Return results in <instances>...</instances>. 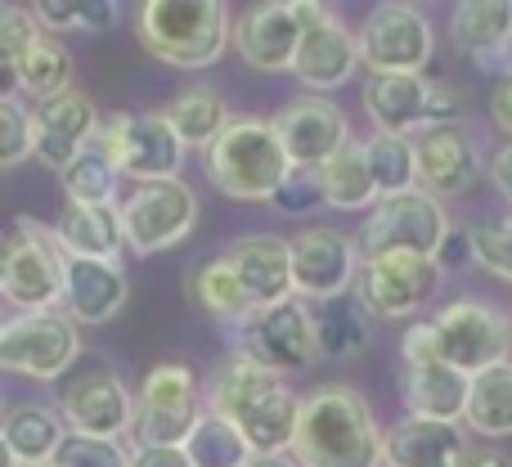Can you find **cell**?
I'll list each match as a JSON object with an SVG mask.
<instances>
[{"label": "cell", "mask_w": 512, "mask_h": 467, "mask_svg": "<svg viewBox=\"0 0 512 467\" xmlns=\"http://www.w3.org/2000/svg\"><path fill=\"white\" fill-rule=\"evenodd\" d=\"M468 391H472L468 373L450 369V364H441V360L405 364V409H409V418H423V423H459L463 427Z\"/></svg>", "instance_id": "484cf974"}, {"label": "cell", "mask_w": 512, "mask_h": 467, "mask_svg": "<svg viewBox=\"0 0 512 467\" xmlns=\"http://www.w3.org/2000/svg\"><path fill=\"white\" fill-rule=\"evenodd\" d=\"M189 297H194L212 319H221V324H239V319L252 315V301H248V292H243L234 265L225 261V252L207 256V261L189 274Z\"/></svg>", "instance_id": "836d02e7"}, {"label": "cell", "mask_w": 512, "mask_h": 467, "mask_svg": "<svg viewBox=\"0 0 512 467\" xmlns=\"http://www.w3.org/2000/svg\"><path fill=\"white\" fill-rule=\"evenodd\" d=\"M468 436L459 423L400 418L382 436V467H468Z\"/></svg>", "instance_id": "cb8c5ba5"}, {"label": "cell", "mask_w": 512, "mask_h": 467, "mask_svg": "<svg viewBox=\"0 0 512 467\" xmlns=\"http://www.w3.org/2000/svg\"><path fill=\"white\" fill-rule=\"evenodd\" d=\"M490 122H495L499 131L508 135V144H512V77L495 81V90H490Z\"/></svg>", "instance_id": "c3c4849f"}, {"label": "cell", "mask_w": 512, "mask_h": 467, "mask_svg": "<svg viewBox=\"0 0 512 467\" xmlns=\"http://www.w3.org/2000/svg\"><path fill=\"white\" fill-rule=\"evenodd\" d=\"M310 324H315V351L319 360H355L369 342L364 333V315L346 301H324L319 310H310Z\"/></svg>", "instance_id": "d590c367"}, {"label": "cell", "mask_w": 512, "mask_h": 467, "mask_svg": "<svg viewBox=\"0 0 512 467\" xmlns=\"http://www.w3.org/2000/svg\"><path fill=\"white\" fill-rule=\"evenodd\" d=\"M162 117L171 122V131H176V140L185 144V149H207V144L225 131L230 108L221 104V95H216L212 86H194V90H180V95L162 108Z\"/></svg>", "instance_id": "1f68e13d"}, {"label": "cell", "mask_w": 512, "mask_h": 467, "mask_svg": "<svg viewBox=\"0 0 512 467\" xmlns=\"http://www.w3.org/2000/svg\"><path fill=\"white\" fill-rule=\"evenodd\" d=\"M131 297L122 261H81V256H63V315L77 328H99L117 315Z\"/></svg>", "instance_id": "44dd1931"}, {"label": "cell", "mask_w": 512, "mask_h": 467, "mask_svg": "<svg viewBox=\"0 0 512 467\" xmlns=\"http://www.w3.org/2000/svg\"><path fill=\"white\" fill-rule=\"evenodd\" d=\"M468 238H472V265L512 283V212L472 225Z\"/></svg>", "instance_id": "ab89813d"}, {"label": "cell", "mask_w": 512, "mask_h": 467, "mask_svg": "<svg viewBox=\"0 0 512 467\" xmlns=\"http://www.w3.org/2000/svg\"><path fill=\"white\" fill-rule=\"evenodd\" d=\"M441 288V270L432 256H378L360 265V306L378 319H409Z\"/></svg>", "instance_id": "e0dca14e"}, {"label": "cell", "mask_w": 512, "mask_h": 467, "mask_svg": "<svg viewBox=\"0 0 512 467\" xmlns=\"http://www.w3.org/2000/svg\"><path fill=\"white\" fill-rule=\"evenodd\" d=\"M355 41H360V63L369 72H414V77H423L436 45L427 14L418 5H400V0L373 9L355 32Z\"/></svg>", "instance_id": "5bb4252c"}, {"label": "cell", "mask_w": 512, "mask_h": 467, "mask_svg": "<svg viewBox=\"0 0 512 467\" xmlns=\"http://www.w3.org/2000/svg\"><path fill=\"white\" fill-rule=\"evenodd\" d=\"M45 467H50V463H45Z\"/></svg>", "instance_id": "11a10c76"}, {"label": "cell", "mask_w": 512, "mask_h": 467, "mask_svg": "<svg viewBox=\"0 0 512 467\" xmlns=\"http://www.w3.org/2000/svg\"><path fill=\"white\" fill-rule=\"evenodd\" d=\"M99 117L95 99L86 90H63V95L45 99V104L32 108V158L50 171H63L99 140Z\"/></svg>", "instance_id": "ac0fdd59"}, {"label": "cell", "mask_w": 512, "mask_h": 467, "mask_svg": "<svg viewBox=\"0 0 512 467\" xmlns=\"http://www.w3.org/2000/svg\"><path fill=\"white\" fill-rule=\"evenodd\" d=\"M450 230L454 225L445 207L423 189H409V194L373 203L355 247H360V261H378V256H432L436 261Z\"/></svg>", "instance_id": "52a82bcc"}, {"label": "cell", "mask_w": 512, "mask_h": 467, "mask_svg": "<svg viewBox=\"0 0 512 467\" xmlns=\"http://www.w3.org/2000/svg\"><path fill=\"white\" fill-rule=\"evenodd\" d=\"M203 418V391H198V373L189 364L162 360L149 369L140 396H135V445H185L189 432Z\"/></svg>", "instance_id": "9c48e42d"}, {"label": "cell", "mask_w": 512, "mask_h": 467, "mask_svg": "<svg viewBox=\"0 0 512 467\" xmlns=\"http://www.w3.org/2000/svg\"><path fill=\"white\" fill-rule=\"evenodd\" d=\"M0 418H5V396H0Z\"/></svg>", "instance_id": "db71d44e"}, {"label": "cell", "mask_w": 512, "mask_h": 467, "mask_svg": "<svg viewBox=\"0 0 512 467\" xmlns=\"http://www.w3.org/2000/svg\"><path fill=\"white\" fill-rule=\"evenodd\" d=\"M234 342H239V355L256 360L270 373H297L310 369L319 360L315 351V324H310V306L301 297L279 301V306L252 310L248 319L234 324Z\"/></svg>", "instance_id": "7c38bea8"}, {"label": "cell", "mask_w": 512, "mask_h": 467, "mask_svg": "<svg viewBox=\"0 0 512 467\" xmlns=\"http://www.w3.org/2000/svg\"><path fill=\"white\" fill-rule=\"evenodd\" d=\"M32 158V108L14 95H0V167H18Z\"/></svg>", "instance_id": "b9f144b4"}, {"label": "cell", "mask_w": 512, "mask_h": 467, "mask_svg": "<svg viewBox=\"0 0 512 467\" xmlns=\"http://www.w3.org/2000/svg\"><path fill=\"white\" fill-rule=\"evenodd\" d=\"M0 467H18L14 450H9V441H5V432H0Z\"/></svg>", "instance_id": "f5cc1de1"}, {"label": "cell", "mask_w": 512, "mask_h": 467, "mask_svg": "<svg viewBox=\"0 0 512 467\" xmlns=\"http://www.w3.org/2000/svg\"><path fill=\"white\" fill-rule=\"evenodd\" d=\"M0 328H5V324H0Z\"/></svg>", "instance_id": "9f6ffc18"}, {"label": "cell", "mask_w": 512, "mask_h": 467, "mask_svg": "<svg viewBox=\"0 0 512 467\" xmlns=\"http://www.w3.org/2000/svg\"><path fill=\"white\" fill-rule=\"evenodd\" d=\"M0 432H5V441H9V450H14L18 467H45V463H54V454H59L68 427H63V418L54 414V409L32 405V400H27V405L5 409Z\"/></svg>", "instance_id": "f1b7e54d"}, {"label": "cell", "mask_w": 512, "mask_h": 467, "mask_svg": "<svg viewBox=\"0 0 512 467\" xmlns=\"http://www.w3.org/2000/svg\"><path fill=\"white\" fill-rule=\"evenodd\" d=\"M203 171L212 189L234 203H274L283 180L292 176L270 117H230L225 131L203 149Z\"/></svg>", "instance_id": "3957f363"}, {"label": "cell", "mask_w": 512, "mask_h": 467, "mask_svg": "<svg viewBox=\"0 0 512 467\" xmlns=\"http://www.w3.org/2000/svg\"><path fill=\"white\" fill-rule=\"evenodd\" d=\"M432 81L414 72H373L364 81V113L378 126V135L427 131V104H432Z\"/></svg>", "instance_id": "d4e9b609"}, {"label": "cell", "mask_w": 512, "mask_h": 467, "mask_svg": "<svg viewBox=\"0 0 512 467\" xmlns=\"http://www.w3.org/2000/svg\"><path fill=\"white\" fill-rule=\"evenodd\" d=\"M36 18H32V9H23V5H0V68H9L14 72L18 68V59L27 54V45L36 41Z\"/></svg>", "instance_id": "7bdbcfd3"}, {"label": "cell", "mask_w": 512, "mask_h": 467, "mask_svg": "<svg viewBox=\"0 0 512 467\" xmlns=\"http://www.w3.org/2000/svg\"><path fill=\"white\" fill-rule=\"evenodd\" d=\"M364 158H369L378 198H396V194H409V189H418L414 140H405V135H378V131H373L369 140H364Z\"/></svg>", "instance_id": "e575fe53"}, {"label": "cell", "mask_w": 512, "mask_h": 467, "mask_svg": "<svg viewBox=\"0 0 512 467\" xmlns=\"http://www.w3.org/2000/svg\"><path fill=\"white\" fill-rule=\"evenodd\" d=\"M490 180H495V189H499V198L512 207V144H504V149L490 158Z\"/></svg>", "instance_id": "681fc988"}, {"label": "cell", "mask_w": 512, "mask_h": 467, "mask_svg": "<svg viewBox=\"0 0 512 467\" xmlns=\"http://www.w3.org/2000/svg\"><path fill=\"white\" fill-rule=\"evenodd\" d=\"M54 243L63 256H81V261H122V216L117 207H81L68 203L54 221Z\"/></svg>", "instance_id": "4316f807"}, {"label": "cell", "mask_w": 512, "mask_h": 467, "mask_svg": "<svg viewBox=\"0 0 512 467\" xmlns=\"http://www.w3.org/2000/svg\"><path fill=\"white\" fill-rule=\"evenodd\" d=\"M292 459L301 467H382V432L351 387H319L301 400Z\"/></svg>", "instance_id": "7a4b0ae2"}, {"label": "cell", "mask_w": 512, "mask_h": 467, "mask_svg": "<svg viewBox=\"0 0 512 467\" xmlns=\"http://www.w3.org/2000/svg\"><path fill=\"white\" fill-rule=\"evenodd\" d=\"M63 297V252L50 230L36 221H18L0 234V301L18 315H45Z\"/></svg>", "instance_id": "8992f818"}, {"label": "cell", "mask_w": 512, "mask_h": 467, "mask_svg": "<svg viewBox=\"0 0 512 467\" xmlns=\"http://www.w3.org/2000/svg\"><path fill=\"white\" fill-rule=\"evenodd\" d=\"M432 333H436V360L450 364V369L477 373L495 369V364L512 360V324L499 315L490 301H477V297H459L450 301L445 310L432 315Z\"/></svg>", "instance_id": "ba28073f"}, {"label": "cell", "mask_w": 512, "mask_h": 467, "mask_svg": "<svg viewBox=\"0 0 512 467\" xmlns=\"http://www.w3.org/2000/svg\"><path fill=\"white\" fill-rule=\"evenodd\" d=\"M468 467H512V459L499 450H477V454H468Z\"/></svg>", "instance_id": "f907efd6"}, {"label": "cell", "mask_w": 512, "mask_h": 467, "mask_svg": "<svg viewBox=\"0 0 512 467\" xmlns=\"http://www.w3.org/2000/svg\"><path fill=\"white\" fill-rule=\"evenodd\" d=\"M274 212L279 216H306L315 212V207H324V194H319V176L315 171H292L288 180H283V189L274 194Z\"/></svg>", "instance_id": "ee69618b"}, {"label": "cell", "mask_w": 512, "mask_h": 467, "mask_svg": "<svg viewBox=\"0 0 512 467\" xmlns=\"http://www.w3.org/2000/svg\"><path fill=\"white\" fill-rule=\"evenodd\" d=\"M225 261L234 265L243 292H248L252 310L279 306L292 301V243L279 234H252L225 252Z\"/></svg>", "instance_id": "603a6c76"}, {"label": "cell", "mask_w": 512, "mask_h": 467, "mask_svg": "<svg viewBox=\"0 0 512 467\" xmlns=\"http://www.w3.org/2000/svg\"><path fill=\"white\" fill-rule=\"evenodd\" d=\"M14 81L36 99V104H45V99L72 90V54H68V45H63L59 36H50V32H36V41L27 45V54L18 59Z\"/></svg>", "instance_id": "d6a6232c"}, {"label": "cell", "mask_w": 512, "mask_h": 467, "mask_svg": "<svg viewBox=\"0 0 512 467\" xmlns=\"http://www.w3.org/2000/svg\"><path fill=\"white\" fill-rule=\"evenodd\" d=\"M135 32L153 59L171 68H212L234 41L230 9L221 0H144L135 9Z\"/></svg>", "instance_id": "277c9868"}, {"label": "cell", "mask_w": 512, "mask_h": 467, "mask_svg": "<svg viewBox=\"0 0 512 467\" xmlns=\"http://www.w3.org/2000/svg\"><path fill=\"white\" fill-rule=\"evenodd\" d=\"M50 467H131V454H126L122 441H99V436L68 432Z\"/></svg>", "instance_id": "60d3db41"}, {"label": "cell", "mask_w": 512, "mask_h": 467, "mask_svg": "<svg viewBox=\"0 0 512 467\" xmlns=\"http://www.w3.org/2000/svg\"><path fill=\"white\" fill-rule=\"evenodd\" d=\"M95 149L113 162L117 176H131L135 185L180 180V167H185V144L176 140L167 117L153 113V108L104 117Z\"/></svg>", "instance_id": "5b68a950"}, {"label": "cell", "mask_w": 512, "mask_h": 467, "mask_svg": "<svg viewBox=\"0 0 512 467\" xmlns=\"http://www.w3.org/2000/svg\"><path fill=\"white\" fill-rule=\"evenodd\" d=\"M328 9L315 0H270V5H252L248 14L234 23V50L256 72H292L297 50L306 32L324 18Z\"/></svg>", "instance_id": "8fae6325"}, {"label": "cell", "mask_w": 512, "mask_h": 467, "mask_svg": "<svg viewBox=\"0 0 512 467\" xmlns=\"http://www.w3.org/2000/svg\"><path fill=\"white\" fill-rule=\"evenodd\" d=\"M472 265V238L468 230H450V238L441 243V252H436V270H468Z\"/></svg>", "instance_id": "bcb514c9"}, {"label": "cell", "mask_w": 512, "mask_h": 467, "mask_svg": "<svg viewBox=\"0 0 512 467\" xmlns=\"http://www.w3.org/2000/svg\"><path fill=\"white\" fill-rule=\"evenodd\" d=\"M450 41L477 68H486L499 50L512 45V0H463V5H454Z\"/></svg>", "instance_id": "83f0119b"}, {"label": "cell", "mask_w": 512, "mask_h": 467, "mask_svg": "<svg viewBox=\"0 0 512 467\" xmlns=\"http://www.w3.org/2000/svg\"><path fill=\"white\" fill-rule=\"evenodd\" d=\"M292 171H319L351 144V122L328 95H301L288 99L270 117Z\"/></svg>", "instance_id": "2e32d148"}, {"label": "cell", "mask_w": 512, "mask_h": 467, "mask_svg": "<svg viewBox=\"0 0 512 467\" xmlns=\"http://www.w3.org/2000/svg\"><path fill=\"white\" fill-rule=\"evenodd\" d=\"M355 68H360V41H355V32L337 14H324L306 32V41H301L292 77L319 95V90L346 86L355 77Z\"/></svg>", "instance_id": "7402d4cb"}, {"label": "cell", "mask_w": 512, "mask_h": 467, "mask_svg": "<svg viewBox=\"0 0 512 467\" xmlns=\"http://www.w3.org/2000/svg\"><path fill=\"white\" fill-rule=\"evenodd\" d=\"M32 18L41 32H68V27H77V32H108V27L117 23V5H108V0H41V5H32Z\"/></svg>", "instance_id": "f35d334b"}, {"label": "cell", "mask_w": 512, "mask_h": 467, "mask_svg": "<svg viewBox=\"0 0 512 467\" xmlns=\"http://www.w3.org/2000/svg\"><path fill=\"white\" fill-rule=\"evenodd\" d=\"M414 167H418V189L441 198H459L477 185L481 158L477 140L463 126H432V131L414 135Z\"/></svg>", "instance_id": "d6986e66"}, {"label": "cell", "mask_w": 512, "mask_h": 467, "mask_svg": "<svg viewBox=\"0 0 512 467\" xmlns=\"http://www.w3.org/2000/svg\"><path fill=\"white\" fill-rule=\"evenodd\" d=\"M63 180V194H68V203H81V207H113L117 198V171L113 162L104 158V153L90 144L86 153H81L72 167L59 171Z\"/></svg>", "instance_id": "74e56055"}, {"label": "cell", "mask_w": 512, "mask_h": 467, "mask_svg": "<svg viewBox=\"0 0 512 467\" xmlns=\"http://www.w3.org/2000/svg\"><path fill=\"white\" fill-rule=\"evenodd\" d=\"M400 355L405 364H432L436 360V333H432V319H418V324L405 328V342H400Z\"/></svg>", "instance_id": "f6af8a7d"}, {"label": "cell", "mask_w": 512, "mask_h": 467, "mask_svg": "<svg viewBox=\"0 0 512 467\" xmlns=\"http://www.w3.org/2000/svg\"><path fill=\"white\" fill-rule=\"evenodd\" d=\"M122 238L131 252L153 256L185 243L198 225V194L185 180H158V185H135L131 198L117 207Z\"/></svg>", "instance_id": "4fadbf2b"}, {"label": "cell", "mask_w": 512, "mask_h": 467, "mask_svg": "<svg viewBox=\"0 0 512 467\" xmlns=\"http://www.w3.org/2000/svg\"><path fill=\"white\" fill-rule=\"evenodd\" d=\"M203 409L239 427L252 454H288L292 436H297L301 396H292V387L279 373L261 369L256 360L234 351L225 364H216Z\"/></svg>", "instance_id": "6da1fadb"}, {"label": "cell", "mask_w": 512, "mask_h": 467, "mask_svg": "<svg viewBox=\"0 0 512 467\" xmlns=\"http://www.w3.org/2000/svg\"><path fill=\"white\" fill-rule=\"evenodd\" d=\"M315 176H319L324 203L337 207V212H373V203H378V185H373L369 158H364V140H351L328 167H319Z\"/></svg>", "instance_id": "f546056e"}, {"label": "cell", "mask_w": 512, "mask_h": 467, "mask_svg": "<svg viewBox=\"0 0 512 467\" xmlns=\"http://www.w3.org/2000/svg\"><path fill=\"white\" fill-rule=\"evenodd\" d=\"M180 450H185V459L194 467H248V459H252V450L239 436V427L216 418V414H207V409Z\"/></svg>", "instance_id": "8d00e7d4"}, {"label": "cell", "mask_w": 512, "mask_h": 467, "mask_svg": "<svg viewBox=\"0 0 512 467\" xmlns=\"http://www.w3.org/2000/svg\"><path fill=\"white\" fill-rule=\"evenodd\" d=\"M81 333L68 315H14L0 328V369L27 382H59L77 364Z\"/></svg>", "instance_id": "30bf717a"}, {"label": "cell", "mask_w": 512, "mask_h": 467, "mask_svg": "<svg viewBox=\"0 0 512 467\" xmlns=\"http://www.w3.org/2000/svg\"><path fill=\"white\" fill-rule=\"evenodd\" d=\"M59 414L68 432L99 436V441H122L135 423V396L113 373H86L59 400Z\"/></svg>", "instance_id": "ffe728a7"}, {"label": "cell", "mask_w": 512, "mask_h": 467, "mask_svg": "<svg viewBox=\"0 0 512 467\" xmlns=\"http://www.w3.org/2000/svg\"><path fill=\"white\" fill-rule=\"evenodd\" d=\"M131 467H194V463H189L185 450H176V445H135Z\"/></svg>", "instance_id": "7dc6e473"}, {"label": "cell", "mask_w": 512, "mask_h": 467, "mask_svg": "<svg viewBox=\"0 0 512 467\" xmlns=\"http://www.w3.org/2000/svg\"><path fill=\"white\" fill-rule=\"evenodd\" d=\"M248 467H301V463L288 459V454H252Z\"/></svg>", "instance_id": "816d5d0a"}, {"label": "cell", "mask_w": 512, "mask_h": 467, "mask_svg": "<svg viewBox=\"0 0 512 467\" xmlns=\"http://www.w3.org/2000/svg\"><path fill=\"white\" fill-rule=\"evenodd\" d=\"M360 279V247L346 230L310 225L292 238V297L342 301Z\"/></svg>", "instance_id": "9a60e30c"}, {"label": "cell", "mask_w": 512, "mask_h": 467, "mask_svg": "<svg viewBox=\"0 0 512 467\" xmlns=\"http://www.w3.org/2000/svg\"><path fill=\"white\" fill-rule=\"evenodd\" d=\"M463 427L477 436L504 441L512 436V360L495 364V369L477 373L468 391V409H463Z\"/></svg>", "instance_id": "4dcf8cb0"}]
</instances>
